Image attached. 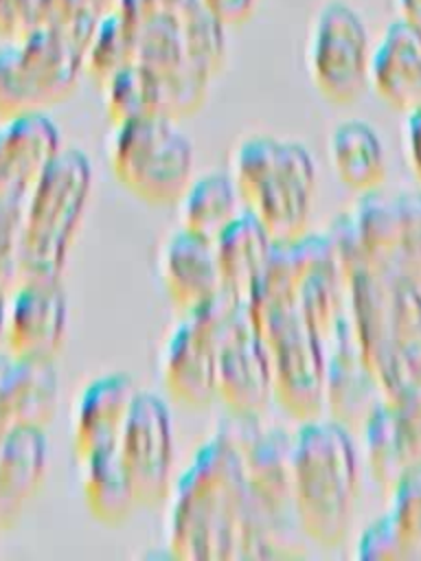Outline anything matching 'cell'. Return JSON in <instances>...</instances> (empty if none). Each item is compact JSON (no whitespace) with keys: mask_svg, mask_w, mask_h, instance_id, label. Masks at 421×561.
<instances>
[{"mask_svg":"<svg viewBox=\"0 0 421 561\" xmlns=\"http://www.w3.org/2000/svg\"><path fill=\"white\" fill-rule=\"evenodd\" d=\"M35 0H0V35L18 39L31 26Z\"/></svg>","mask_w":421,"mask_h":561,"instance_id":"cell-34","label":"cell"},{"mask_svg":"<svg viewBox=\"0 0 421 561\" xmlns=\"http://www.w3.org/2000/svg\"><path fill=\"white\" fill-rule=\"evenodd\" d=\"M392 331L403 381L408 383L421 373V287L403 276H399L395 287Z\"/></svg>","mask_w":421,"mask_h":561,"instance_id":"cell-28","label":"cell"},{"mask_svg":"<svg viewBox=\"0 0 421 561\" xmlns=\"http://www.w3.org/2000/svg\"><path fill=\"white\" fill-rule=\"evenodd\" d=\"M401 20L421 28V0H397Z\"/></svg>","mask_w":421,"mask_h":561,"instance_id":"cell-37","label":"cell"},{"mask_svg":"<svg viewBox=\"0 0 421 561\" xmlns=\"http://www.w3.org/2000/svg\"><path fill=\"white\" fill-rule=\"evenodd\" d=\"M351 215L353 237L362 259V272L399 270V213L397 204L384 199L377 191L364 193Z\"/></svg>","mask_w":421,"mask_h":561,"instance_id":"cell-24","label":"cell"},{"mask_svg":"<svg viewBox=\"0 0 421 561\" xmlns=\"http://www.w3.org/2000/svg\"><path fill=\"white\" fill-rule=\"evenodd\" d=\"M136 394L138 390L127 373H107L83 386L72 410L77 460L116 445Z\"/></svg>","mask_w":421,"mask_h":561,"instance_id":"cell-16","label":"cell"},{"mask_svg":"<svg viewBox=\"0 0 421 561\" xmlns=\"http://www.w3.org/2000/svg\"><path fill=\"white\" fill-rule=\"evenodd\" d=\"M59 151V129L42 110L4 121L0 127V208L26 206L37 175Z\"/></svg>","mask_w":421,"mask_h":561,"instance_id":"cell-14","label":"cell"},{"mask_svg":"<svg viewBox=\"0 0 421 561\" xmlns=\"http://www.w3.org/2000/svg\"><path fill=\"white\" fill-rule=\"evenodd\" d=\"M59 401V379L53 359L9 357L0 377V427L44 430Z\"/></svg>","mask_w":421,"mask_h":561,"instance_id":"cell-18","label":"cell"},{"mask_svg":"<svg viewBox=\"0 0 421 561\" xmlns=\"http://www.w3.org/2000/svg\"><path fill=\"white\" fill-rule=\"evenodd\" d=\"M357 557L360 559H386V561L403 559L397 533H395L388 515L377 519L362 533L360 543H357Z\"/></svg>","mask_w":421,"mask_h":561,"instance_id":"cell-33","label":"cell"},{"mask_svg":"<svg viewBox=\"0 0 421 561\" xmlns=\"http://www.w3.org/2000/svg\"><path fill=\"white\" fill-rule=\"evenodd\" d=\"M107 160L114 180L149 206H175L193 180V147L167 116L114 125Z\"/></svg>","mask_w":421,"mask_h":561,"instance_id":"cell-7","label":"cell"},{"mask_svg":"<svg viewBox=\"0 0 421 561\" xmlns=\"http://www.w3.org/2000/svg\"><path fill=\"white\" fill-rule=\"evenodd\" d=\"M397 430L412 467L421 465V373L412 377L390 401Z\"/></svg>","mask_w":421,"mask_h":561,"instance_id":"cell-32","label":"cell"},{"mask_svg":"<svg viewBox=\"0 0 421 561\" xmlns=\"http://www.w3.org/2000/svg\"><path fill=\"white\" fill-rule=\"evenodd\" d=\"M7 298H9V289L0 283V342L4 335V316H7Z\"/></svg>","mask_w":421,"mask_h":561,"instance_id":"cell-38","label":"cell"},{"mask_svg":"<svg viewBox=\"0 0 421 561\" xmlns=\"http://www.w3.org/2000/svg\"><path fill=\"white\" fill-rule=\"evenodd\" d=\"M388 519L397 533L403 559H421V465L412 467L392 489Z\"/></svg>","mask_w":421,"mask_h":561,"instance_id":"cell-29","label":"cell"},{"mask_svg":"<svg viewBox=\"0 0 421 561\" xmlns=\"http://www.w3.org/2000/svg\"><path fill=\"white\" fill-rule=\"evenodd\" d=\"M362 432L371 476L375 484L390 495L397 482L412 469V462L397 430L392 405L384 401L362 425Z\"/></svg>","mask_w":421,"mask_h":561,"instance_id":"cell-26","label":"cell"},{"mask_svg":"<svg viewBox=\"0 0 421 561\" xmlns=\"http://www.w3.org/2000/svg\"><path fill=\"white\" fill-rule=\"evenodd\" d=\"M399 213V274L421 287V193L395 199Z\"/></svg>","mask_w":421,"mask_h":561,"instance_id":"cell-31","label":"cell"},{"mask_svg":"<svg viewBox=\"0 0 421 561\" xmlns=\"http://www.w3.org/2000/svg\"><path fill=\"white\" fill-rule=\"evenodd\" d=\"M136 61V28L118 13H105L96 20L90 35L83 70L103 85L116 70Z\"/></svg>","mask_w":421,"mask_h":561,"instance_id":"cell-27","label":"cell"},{"mask_svg":"<svg viewBox=\"0 0 421 561\" xmlns=\"http://www.w3.org/2000/svg\"><path fill=\"white\" fill-rule=\"evenodd\" d=\"M158 276L167 298L182 313L202 307L224 289L213 241L182 228L162 241Z\"/></svg>","mask_w":421,"mask_h":561,"instance_id":"cell-15","label":"cell"},{"mask_svg":"<svg viewBox=\"0 0 421 561\" xmlns=\"http://www.w3.org/2000/svg\"><path fill=\"white\" fill-rule=\"evenodd\" d=\"M357 454L335 421H303L292 434V493L300 535L320 548L349 537L357 502Z\"/></svg>","mask_w":421,"mask_h":561,"instance_id":"cell-3","label":"cell"},{"mask_svg":"<svg viewBox=\"0 0 421 561\" xmlns=\"http://www.w3.org/2000/svg\"><path fill=\"white\" fill-rule=\"evenodd\" d=\"M246 305L250 322L270 355L276 405L300 423L320 419L325 410L327 342L305 320L298 294L257 285Z\"/></svg>","mask_w":421,"mask_h":561,"instance_id":"cell-5","label":"cell"},{"mask_svg":"<svg viewBox=\"0 0 421 561\" xmlns=\"http://www.w3.org/2000/svg\"><path fill=\"white\" fill-rule=\"evenodd\" d=\"M406 138H408V158H410V167H412L417 180L421 182V105H417L414 110L408 112Z\"/></svg>","mask_w":421,"mask_h":561,"instance_id":"cell-36","label":"cell"},{"mask_svg":"<svg viewBox=\"0 0 421 561\" xmlns=\"http://www.w3.org/2000/svg\"><path fill=\"white\" fill-rule=\"evenodd\" d=\"M167 548L182 561H235L248 517L241 458L217 427L169 493Z\"/></svg>","mask_w":421,"mask_h":561,"instance_id":"cell-1","label":"cell"},{"mask_svg":"<svg viewBox=\"0 0 421 561\" xmlns=\"http://www.w3.org/2000/svg\"><path fill=\"white\" fill-rule=\"evenodd\" d=\"M219 430L239 451L248 493L239 559L296 557L300 528L292 493V434L243 416L224 419Z\"/></svg>","mask_w":421,"mask_h":561,"instance_id":"cell-2","label":"cell"},{"mask_svg":"<svg viewBox=\"0 0 421 561\" xmlns=\"http://www.w3.org/2000/svg\"><path fill=\"white\" fill-rule=\"evenodd\" d=\"M79 462L86 511L101 526H123L132 517L134 508H138V502L116 445L92 451Z\"/></svg>","mask_w":421,"mask_h":561,"instance_id":"cell-21","label":"cell"},{"mask_svg":"<svg viewBox=\"0 0 421 561\" xmlns=\"http://www.w3.org/2000/svg\"><path fill=\"white\" fill-rule=\"evenodd\" d=\"M213 245L221 287L246 300L270 261L274 250L272 237L250 213L243 210L213 241Z\"/></svg>","mask_w":421,"mask_h":561,"instance_id":"cell-20","label":"cell"},{"mask_svg":"<svg viewBox=\"0 0 421 561\" xmlns=\"http://www.w3.org/2000/svg\"><path fill=\"white\" fill-rule=\"evenodd\" d=\"M368 31L344 0L318 7L307 39V72L316 92L331 105H353L368 85Z\"/></svg>","mask_w":421,"mask_h":561,"instance_id":"cell-9","label":"cell"},{"mask_svg":"<svg viewBox=\"0 0 421 561\" xmlns=\"http://www.w3.org/2000/svg\"><path fill=\"white\" fill-rule=\"evenodd\" d=\"M68 298L59 280H20L7 298L4 335L13 357L53 359L66 340Z\"/></svg>","mask_w":421,"mask_h":561,"instance_id":"cell-12","label":"cell"},{"mask_svg":"<svg viewBox=\"0 0 421 561\" xmlns=\"http://www.w3.org/2000/svg\"><path fill=\"white\" fill-rule=\"evenodd\" d=\"M257 0H202V9L221 26H239L254 13Z\"/></svg>","mask_w":421,"mask_h":561,"instance_id":"cell-35","label":"cell"},{"mask_svg":"<svg viewBox=\"0 0 421 561\" xmlns=\"http://www.w3.org/2000/svg\"><path fill=\"white\" fill-rule=\"evenodd\" d=\"M217 401L230 416L261 419L274 401L270 355L257 335L248 305L221 335L217 351Z\"/></svg>","mask_w":421,"mask_h":561,"instance_id":"cell-11","label":"cell"},{"mask_svg":"<svg viewBox=\"0 0 421 561\" xmlns=\"http://www.w3.org/2000/svg\"><path fill=\"white\" fill-rule=\"evenodd\" d=\"M228 175L246 213L268 230L274 243L307 234L316 202V167L300 142L248 136L232 149Z\"/></svg>","mask_w":421,"mask_h":561,"instance_id":"cell-4","label":"cell"},{"mask_svg":"<svg viewBox=\"0 0 421 561\" xmlns=\"http://www.w3.org/2000/svg\"><path fill=\"white\" fill-rule=\"evenodd\" d=\"M182 230L215 241L246 208L228 173H204L193 178L178 199Z\"/></svg>","mask_w":421,"mask_h":561,"instance_id":"cell-23","label":"cell"},{"mask_svg":"<svg viewBox=\"0 0 421 561\" xmlns=\"http://www.w3.org/2000/svg\"><path fill=\"white\" fill-rule=\"evenodd\" d=\"M46 471V440L39 427H11L0 438V530L18 524Z\"/></svg>","mask_w":421,"mask_h":561,"instance_id":"cell-19","label":"cell"},{"mask_svg":"<svg viewBox=\"0 0 421 561\" xmlns=\"http://www.w3.org/2000/svg\"><path fill=\"white\" fill-rule=\"evenodd\" d=\"M103 103L112 125L162 114V88L156 72L138 61L116 70L103 83Z\"/></svg>","mask_w":421,"mask_h":561,"instance_id":"cell-25","label":"cell"},{"mask_svg":"<svg viewBox=\"0 0 421 561\" xmlns=\"http://www.w3.org/2000/svg\"><path fill=\"white\" fill-rule=\"evenodd\" d=\"M246 300L221 289L202 307L182 316L164 340L158 373L167 397L186 410L217 401V351L221 335Z\"/></svg>","mask_w":421,"mask_h":561,"instance_id":"cell-8","label":"cell"},{"mask_svg":"<svg viewBox=\"0 0 421 561\" xmlns=\"http://www.w3.org/2000/svg\"><path fill=\"white\" fill-rule=\"evenodd\" d=\"M9 353H0V377H2V370H4V366H7V362H9Z\"/></svg>","mask_w":421,"mask_h":561,"instance_id":"cell-39","label":"cell"},{"mask_svg":"<svg viewBox=\"0 0 421 561\" xmlns=\"http://www.w3.org/2000/svg\"><path fill=\"white\" fill-rule=\"evenodd\" d=\"M116 449L134 486L138 508L162 504L173 489V425L167 403L153 392L136 394Z\"/></svg>","mask_w":421,"mask_h":561,"instance_id":"cell-10","label":"cell"},{"mask_svg":"<svg viewBox=\"0 0 421 561\" xmlns=\"http://www.w3.org/2000/svg\"><path fill=\"white\" fill-rule=\"evenodd\" d=\"M338 180L357 193H373L386 180V156L379 136L364 121L340 123L327 142Z\"/></svg>","mask_w":421,"mask_h":561,"instance_id":"cell-22","label":"cell"},{"mask_svg":"<svg viewBox=\"0 0 421 561\" xmlns=\"http://www.w3.org/2000/svg\"><path fill=\"white\" fill-rule=\"evenodd\" d=\"M42 110L39 99L24 70L18 39L0 44V118L9 121Z\"/></svg>","mask_w":421,"mask_h":561,"instance_id":"cell-30","label":"cell"},{"mask_svg":"<svg viewBox=\"0 0 421 561\" xmlns=\"http://www.w3.org/2000/svg\"><path fill=\"white\" fill-rule=\"evenodd\" d=\"M325 366V410L342 427H362L386 401L384 390L364 362L349 313H342L331 337Z\"/></svg>","mask_w":421,"mask_h":561,"instance_id":"cell-13","label":"cell"},{"mask_svg":"<svg viewBox=\"0 0 421 561\" xmlns=\"http://www.w3.org/2000/svg\"><path fill=\"white\" fill-rule=\"evenodd\" d=\"M368 83L392 110L421 105V28L399 18L384 31L371 55Z\"/></svg>","mask_w":421,"mask_h":561,"instance_id":"cell-17","label":"cell"},{"mask_svg":"<svg viewBox=\"0 0 421 561\" xmlns=\"http://www.w3.org/2000/svg\"><path fill=\"white\" fill-rule=\"evenodd\" d=\"M92 188V164L61 149L37 175L22 221L20 280H59Z\"/></svg>","mask_w":421,"mask_h":561,"instance_id":"cell-6","label":"cell"}]
</instances>
